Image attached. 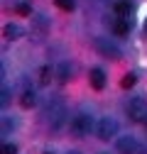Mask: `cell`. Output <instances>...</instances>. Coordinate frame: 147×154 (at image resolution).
Returning <instances> with one entry per match:
<instances>
[{
  "label": "cell",
  "instance_id": "6da1fadb",
  "mask_svg": "<svg viewBox=\"0 0 147 154\" xmlns=\"http://www.w3.org/2000/svg\"><path fill=\"white\" fill-rule=\"evenodd\" d=\"M64 120H66V108H64V103L61 100H49L47 103V108H44V122L52 127V130H59L61 125H64Z\"/></svg>",
  "mask_w": 147,
  "mask_h": 154
},
{
  "label": "cell",
  "instance_id": "7a4b0ae2",
  "mask_svg": "<svg viewBox=\"0 0 147 154\" xmlns=\"http://www.w3.org/2000/svg\"><path fill=\"white\" fill-rule=\"evenodd\" d=\"M69 130H71L74 137H88L91 130H93V118L88 112H76L69 122Z\"/></svg>",
  "mask_w": 147,
  "mask_h": 154
},
{
  "label": "cell",
  "instance_id": "3957f363",
  "mask_svg": "<svg viewBox=\"0 0 147 154\" xmlns=\"http://www.w3.org/2000/svg\"><path fill=\"white\" fill-rule=\"evenodd\" d=\"M127 118L133 122H145L147 120V100L142 95H137V98H133L127 103Z\"/></svg>",
  "mask_w": 147,
  "mask_h": 154
},
{
  "label": "cell",
  "instance_id": "277c9868",
  "mask_svg": "<svg viewBox=\"0 0 147 154\" xmlns=\"http://www.w3.org/2000/svg\"><path fill=\"white\" fill-rule=\"evenodd\" d=\"M115 147H118V152H120V154H145V152H147V149H145V144H140V142H137V137H133V134L118 137Z\"/></svg>",
  "mask_w": 147,
  "mask_h": 154
},
{
  "label": "cell",
  "instance_id": "5b68a950",
  "mask_svg": "<svg viewBox=\"0 0 147 154\" xmlns=\"http://www.w3.org/2000/svg\"><path fill=\"white\" fill-rule=\"evenodd\" d=\"M96 134H98V140L108 142L110 137H115V134H118V122L113 118H101L98 125H96Z\"/></svg>",
  "mask_w": 147,
  "mask_h": 154
},
{
  "label": "cell",
  "instance_id": "8992f818",
  "mask_svg": "<svg viewBox=\"0 0 147 154\" xmlns=\"http://www.w3.org/2000/svg\"><path fill=\"white\" fill-rule=\"evenodd\" d=\"M96 49L105 56V59H120V49L110 39H105V37H96Z\"/></svg>",
  "mask_w": 147,
  "mask_h": 154
},
{
  "label": "cell",
  "instance_id": "52a82bcc",
  "mask_svg": "<svg viewBox=\"0 0 147 154\" xmlns=\"http://www.w3.org/2000/svg\"><path fill=\"white\" fill-rule=\"evenodd\" d=\"M88 81H91V88L103 91V88H105V71H103V69H91Z\"/></svg>",
  "mask_w": 147,
  "mask_h": 154
},
{
  "label": "cell",
  "instance_id": "ba28073f",
  "mask_svg": "<svg viewBox=\"0 0 147 154\" xmlns=\"http://www.w3.org/2000/svg\"><path fill=\"white\" fill-rule=\"evenodd\" d=\"M113 32L118 34V37H123V34H127V32H130V17H115V20H113Z\"/></svg>",
  "mask_w": 147,
  "mask_h": 154
},
{
  "label": "cell",
  "instance_id": "9c48e42d",
  "mask_svg": "<svg viewBox=\"0 0 147 154\" xmlns=\"http://www.w3.org/2000/svg\"><path fill=\"white\" fill-rule=\"evenodd\" d=\"M113 10H115V15H120V17H130L133 5H130V0H115Z\"/></svg>",
  "mask_w": 147,
  "mask_h": 154
},
{
  "label": "cell",
  "instance_id": "30bf717a",
  "mask_svg": "<svg viewBox=\"0 0 147 154\" xmlns=\"http://www.w3.org/2000/svg\"><path fill=\"white\" fill-rule=\"evenodd\" d=\"M57 79L61 81V83H66L69 79H71V64H59V69H57Z\"/></svg>",
  "mask_w": 147,
  "mask_h": 154
},
{
  "label": "cell",
  "instance_id": "8fae6325",
  "mask_svg": "<svg viewBox=\"0 0 147 154\" xmlns=\"http://www.w3.org/2000/svg\"><path fill=\"white\" fill-rule=\"evenodd\" d=\"M34 103H37V93L27 88V91L22 93V98H20V105H22V108H32Z\"/></svg>",
  "mask_w": 147,
  "mask_h": 154
},
{
  "label": "cell",
  "instance_id": "7c38bea8",
  "mask_svg": "<svg viewBox=\"0 0 147 154\" xmlns=\"http://www.w3.org/2000/svg\"><path fill=\"white\" fill-rule=\"evenodd\" d=\"M17 37H22V27H17V25H5V39H17Z\"/></svg>",
  "mask_w": 147,
  "mask_h": 154
},
{
  "label": "cell",
  "instance_id": "4fadbf2b",
  "mask_svg": "<svg viewBox=\"0 0 147 154\" xmlns=\"http://www.w3.org/2000/svg\"><path fill=\"white\" fill-rule=\"evenodd\" d=\"M54 3H57L59 10H66V12H71L74 8H76V3H74V0H54Z\"/></svg>",
  "mask_w": 147,
  "mask_h": 154
},
{
  "label": "cell",
  "instance_id": "5bb4252c",
  "mask_svg": "<svg viewBox=\"0 0 147 154\" xmlns=\"http://www.w3.org/2000/svg\"><path fill=\"white\" fill-rule=\"evenodd\" d=\"M49 81H52V69H49V66H44V69L39 71V83H42V86H47Z\"/></svg>",
  "mask_w": 147,
  "mask_h": 154
},
{
  "label": "cell",
  "instance_id": "9a60e30c",
  "mask_svg": "<svg viewBox=\"0 0 147 154\" xmlns=\"http://www.w3.org/2000/svg\"><path fill=\"white\" fill-rule=\"evenodd\" d=\"M135 81H137V79H135V73H125V76H123V81H120V86H123V88H133Z\"/></svg>",
  "mask_w": 147,
  "mask_h": 154
},
{
  "label": "cell",
  "instance_id": "2e32d148",
  "mask_svg": "<svg viewBox=\"0 0 147 154\" xmlns=\"http://www.w3.org/2000/svg\"><path fill=\"white\" fill-rule=\"evenodd\" d=\"M15 12H17V15H32V8H30L27 3H17V5H15Z\"/></svg>",
  "mask_w": 147,
  "mask_h": 154
},
{
  "label": "cell",
  "instance_id": "e0dca14e",
  "mask_svg": "<svg viewBox=\"0 0 147 154\" xmlns=\"http://www.w3.org/2000/svg\"><path fill=\"white\" fill-rule=\"evenodd\" d=\"M3 154H17V147H15V144H10V142H8V144H3Z\"/></svg>",
  "mask_w": 147,
  "mask_h": 154
},
{
  "label": "cell",
  "instance_id": "ac0fdd59",
  "mask_svg": "<svg viewBox=\"0 0 147 154\" xmlns=\"http://www.w3.org/2000/svg\"><path fill=\"white\" fill-rule=\"evenodd\" d=\"M8 95H10V91H8V88H3V105H8V100H10Z\"/></svg>",
  "mask_w": 147,
  "mask_h": 154
},
{
  "label": "cell",
  "instance_id": "d6986e66",
  "mask_svg": "<svg viewBox=\"0 0 147 154\" xmlns=\"http://www.w3.org/2000/svg\"><path fill=\"white\" fill-rule=\"evenodd\" d=\"M145 34H147V22H145Z\"/></svg>",
  "mask_w": 147,
  "mask_h": 154
},
{
  "label": "cell",
  "instance_id": "ffe728a7",
  "mask_svg": "<svg viewBox=\"0 0 147 154\" xmlns=\"http://www.w3.org/2000/svg\"><path fill=\"white\" fill-rule=\"evenodd\" d=\"M69 154H79V152H69Z\"/></svg>",
  "mask_w": 147,
  "mask_h": 154
},
{
  "label": "cell",
  "instance_id": "44dd1931",
  "mask_svg": "<svg viewBox=\"0 0 147 154\" xmlns=\"http://www.w3.org/2000/svg\"><path fill=\"white\" fill-rule=\"evenodd\" d=\"M44 154H54V152H44Z\"/></svg>",
  "mask_w": 147,
  "mask_h": 154
}]
</instances>
